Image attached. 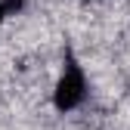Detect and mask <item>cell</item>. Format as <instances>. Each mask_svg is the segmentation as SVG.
Instances as JSON below:
<instances>
[{
    "instance_id": "obj_2",
    "label": "cell",
    "mask_w": 130,
    "mask_h": 130,
    "mask_svg": "<svg viewBox=\"0 0 130 130\" xmlns=\"http://www.w3.org/2000/svg\"><path fill=\"white\" fill-rule=\"evenodd\" d=\"M6 15H9V9H6V3L0 0V28H3V22H6Z\"/></svg>"
},
{
    "instance_id": "obj_1",
    "label": "cell",
    "mask_w": 130,
    "mask_h": 130,
    "mask_svg": "<svg viewBox=\"0 0 130 130\" xmlns=\"http://www.w3.org/2000/svg\"><path fill=\"white\" fill-rule=\"evenodd\" d=\"M87 90H90V84H87L84 65H80L74 56H68L65 65H62V74L56 80V87H53V105L59 111H74L77 105H84Z\"/></svg>"
}]
</instances>
